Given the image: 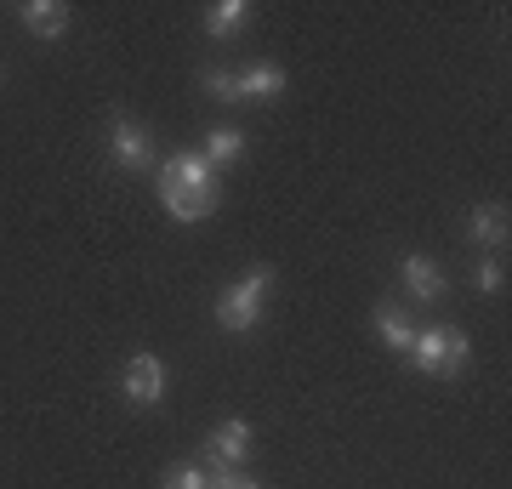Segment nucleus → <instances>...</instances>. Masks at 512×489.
I'll return each instance as SVG.
<instances>
[{
  "label": "nucleus",
  "mask_w": 512,
  "mask_h": 489,
  "mask_svg": "<svg viewBox=\"0 0 512 489\" xmlns=\"http://www.w3.org/2000/svg\"><path fill=\"white\" fill-rule=\"evenodd\" d=\"M154 188H160V205L177 222H205L211 211H217V200H222L217 171H211V160H205V154H194V148L171 154V160L154 171Z\"/></svg>",
  "instance_id": "nucleus-1"
},
{
  "label": "nucleus",
  "mask_w": 512,
  "mask_h": 489,
  "mask_svg": "<svg viewBox=\"0 0 512 489\" xmlns=\"http://www.w3.org/2000/svg\"><path fill=\"white\" fill-rule=\"evenodd\" d=\"M268 290H274V273H268V268L239 273L234 285L217 296V325L228 330V336L256 330V319H262V308H268Z\"/></svg>",
  "instance_id": "nucleus-2"
},
{
  "label": "nucleus",
  "mask_w": 512,
  "mask_h": 489,
  "mask_svg": "<svg viewBox=\"0 0 512 489\" xmlns=\"http://www.w3.org/2000/svg\"><path fill=\"white\" fill-rule=\"evenodd\" d=\"M467 353H473L467 330H450V325H427L410 342V364L427 370V376H461L467 370Z\"/></svg>",
  "instance_id": "nucleus-3"
},
{
  "label": "nucleus",
  "mask_w": 512,
  "mask_h": 489,
  "mask_svg": "<svg viewBox=\"0 0 512 489\" xmlns=\"http://www.w3.org/2000/svg\"><path fill=\"white\" fill-rule=\"evenodd\" d=\"M109 154L120 171H148L154 165V143H148V131L131 114H114L109 120Z\"/></svg>",
  "instance_id": "nucleus-4"
},
{
  "label": "nucleus",
  "mask_w": 512,
  "mask_h": 489,
  "mask_svg": "<svg viewBox=\"0 0 512 489\" xmlns=\"http://www.w3.org/2000/svg\"><path fill=\"white\" fill-rule=\"evenodd\" d=\"M507 234H512V222H507V205H501V200H484V205L467 211V239H473L484 256L507 251Z\"/></svg>",
  "instance_id": "nucleus-5"
},
{
  "label": "nucleus",
  "mask_w": 512,
  "mask_h": 489,
  "mask_svg": "<svg viewBox=\"0 0 512 489\" xmlns=\"http://www.w3.org/2000/svg\"><path fill=\"white\" fill-rule=\"evenodd\" d=\"M120 387H126V399L137 404V410H154V404L165 399V364L154 359V353H137V359L126 364Z\"/></svg>",
  "instance_id": "nucleus-6"
},
{
  "label": "nucleus",
  "mask_w": 512,
  "mask_h": 489,
  "mask_svg": "<svg viewBox=\"0 0 512 489\" xmlns=\"http://www.w3.org/2000/svg\"><path fill=\"white\" fill-rule=\"evenodd\" d=\"M205 450H211V467L217 472H239V461L251 455V421H222V427H211V438H205Z\"/></svg>",
  "instance_id": "nucleus-7"
},
{
  "label": "nucleus",
  "mask_w": 512,
  "mask_h": 489,
  "mask_svg": "<svg viewBox=\"0 0 512 489\" xmlns=\"http://www.w3.org/2000/svg\"><path fill=\"white\" fill-rule=\"evenodd\" d=\"M18 18L35 40H63L69 35V6H63V0H23Z\"/></svg>",
  "instance_id": "nucleus-8"
},
{
  "label": "nucleus",
  "mask_w": 512,
  "mask_h": 489,
  "mask_svg": "<svg viewBox=\"0 0 512 489\" xmlns=\"http://www.w3.org/2000/svg\"><path fill=\"white\" fill-rule=\"evenodd\" d=\"M399 279H404V290H410V302H444V273H439L433 256H404Z\"/></svg>",
  "instance_id": "nucleus-9"
},
{
  "label": "nucleus",
  "mask_w": 512,
  "mask_h": 489,
  "mask_svg": "<svg viewBox=\"0 0 512 489\" xmlns=\"http://www.w3.org/2000/svg\"><path fill=\"white\" fill-rule=\"evenodd\" d=\"M200 154L211 160V171H228V165H239V154H245V131L239 126H211Z\"/></svg>",
  "instance_id": "nucleus-10"
},
{
  "label": "nucleus",
  "mask_w": 512,
  "mask_h": 489,
  "mask_svg": "<svg viewBox=\"0 0 512 489\" xmlns=\"http://www.w3.org/2000/svg\"><path fill=\"white\" fill-rule=\"evenodd\" d=\"M376 336H382L393 353H404V359H410V342H416V330H410V319H404L399 302H376Z\"/></svg>",
  "instance_id": "nucleus-11"
},
{
  "label": "nucleus",
  "mask_w": 512,
  "mask_h": 489,
  "mask_svg": "<svg viewBox=\"0 0 512 489\" xmlns=\"http://www.w3.org/2000/svg\"><path fill=\"white\" fill-rule=\"evenodd\" d=\"M245 23H251V6H245V0H217V6H205V35L211 40H234Z\"/></svg>",
  "instance_id": "nucleus-12"
},
{
  "label": "nucleus",
  "mask_w": 512,
  "mask_h": 489,
  "mask_svg": "<svg viewBox=\"0 0 512 489\" xmlns=\"http://www.w3.org/2000/svg\"><path fill=\"white\" fill-rule=\"evenodd\" d=\"M279 91H285V69L279 63H251L239 74V97L245 103H262V97H279Z\"/></svg>",
  "instance_id": "nucleus-13"
},
{
  "label": "nucleus",
  "mask_w": 512,
  "mask_h": 489,
  "mask_svg": "<svg viewBox=\"0 0 512 489\" xmlns=\"http://www.w3.org/2000/svg\"><path fill=\"white\" fill-rule=\"evenodd\" d=\"M473 285L484 290V296H501V290H507V268H501V256H478V262H473Z\"/></svg>",
  "instance_id": "nucleus-14"
},
{
  "label": "nucleus",
  "mask_w": 512,
  "mask_h": 489,
  "mask_svg": "<svg viewBox=\"0 0 512 489\" xmlns=\"http://www.w3.org/2000/svg\"><path fill=\"white\" fill-rule=\"evenodd\" d=\"M200 86L211 91L217 103H245V97H239V74H228V69H205Z\"/></svg>",
  "instance_id": "nucleus-15"
},
{
  "label": "nucleus",
  "mask_w": 512,
  "mask_h": 489,
  "mask_svg": "<svg viewBox=\"0 0 512 489\" xmlns=\"http://www.w3.org/2000/svg\"><path fill=\"white\" fill-rule=\"evenodd\" d=\"M160 489H211V478H205V467H165Z\"/></svg>",
  "instance_id": "nucleus-16"
},
{
  "label": "nucleus",
  "mask_w": 512,
  "mask_h": 489,
  "mask_svg": "<svg viewBox=\"0 0 512 489\" xmlns=\"http://www.w3.org/2000/svg\"><path fill=\"white\" fill-rule=\"evenodd\" d=\"M211 489H262L256 478H245V472H217L211 478Z\"/></svg>",
  "instance_id": "nucleus-17"
}]
</instances>
